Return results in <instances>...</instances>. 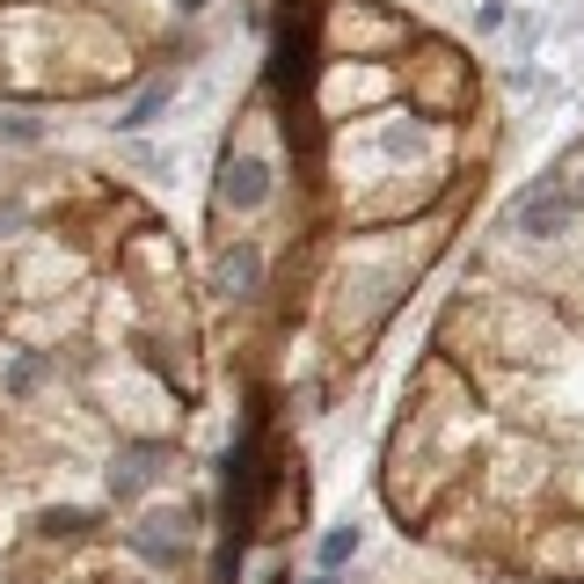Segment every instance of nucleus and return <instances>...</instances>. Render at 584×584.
<instances>
[{
    "label": "nucleus",
    "mask_w": 584,
    "mask_h": 584,
    "mask_svg": "<svg viewBox=\"0 0 584 584\" xmlns=\"http://www.w3.org/2000/svg\"><path fill=\"white\" fill-rule=\"evenodd\" d=\"M219 197H227V205H242V213L270 205V168H264V161H227V176H219Z\"/></svg>",
    "instance_id": "f257e3e1"
},
{
    "label": "nucleus",
    "mask_w": 584,
    "mask_h": 584,
    "mask_svg": "<svg viewBox=\"0 0 584 584\" xmlns=\"http://www.w3.org/2000/svg\"><path fill=\"white\" fill-rule=\"evenodd\" d=\"M563 219H570V197H555V191L519 197V227H526V234H555Z\"/></svg>",
    "instance_id": "f03ea898"
},
{
    "label": "nucleus",
    "mask_w": 584,
    "mask_h": 584,
    "mask_svg": "<svg viewBox=\"0 0 584 584\" xmlns=\"http://www.w3.org/2000/svg\"><path fill=\"white\" fill-rule=\"evenodd\" d=\"M146 482H154V453H124V461L110 468V496H140Z\"/></svg>",
    "instance_id": "7ed1b4c3"
},
{
    "label": "nucleus",
    "mask_w": 584,
    "mask_h": 584,
    "mask_svg": "<svg viewBox=\"0 0 584 584\" xmlns=\"http://www.w3.org/2000/svg\"><path fill=\"white\" fill-rule=\"evenodd\" d=\"M168 103H176V81H161V89H146V95H140L132 110H124L117 124H124V132H146V124H154V117H161Z\"/></svg>",
    "instance_id": "20e7f679"
},
{
    "label": "nucleus",
    "mask_w": 584,
    "mask_h": 584,
    "mask_svg": "<svg viewBox=\"0 0 584 584\" xmlns=\"http://www.w3.org/2000/svg\"><path fill=\"white\" fill-rule=\"evenodd\" d=\"M44 372H52V358H44V351H22L16 366H8V395H37V388H44Z\"/></svg>",
    "instance_id": "39448f33"
},
{
    "label": "nucleus",
    "mask_w": 584,
    "mask_h": 584,
    "mask_svg": "<svg viewBox=\"0 0 584 584\" xmlns=\"http://www.w3.org/2000/svg\"><path fill=\"white\" fill-rule=\"evenodd\" d=\"M256 270H264V264H256V248L242 242L227 264H219V285H227V293H248V285H256Z\"/></svg>",
    "instance_id": "423d86ee"
},
{
    "label": "nucleus",
    "mask_w": 584,
    "mask_h": 584,
    "mask_svg": "<svg viewBox=\"0 0 584 584\" xmlns=\"http://www.w3.org/2000/svg\"><path fill=\"white\" fill-rule=\"evenodd\" d=\"M358 555V526H337L329 541H321V570H337V563H351Z\"/></svg>",
    "instance_id": "0eeeda50"
},
{
    "label": "nucleus",
    "mask_w": 584,
    "mask_h": 584,
    "mask_svg": "<svg viewBox=\"0 0 584 584\" xmlns=\"http://www.w3.org/2000/svg\"><path fill=\"white\" fill-rule=\"evenodd\" d=\"M81 526H89L81 512H52V519H44V533H81Z\"/></svg>",
    "instance_id": "6e6552de"
},
{
    "label": "nucleus",
    "mask_w": 584,
    "mask_h": 584,
    "mask_svg": "<svg viewBox=\"0 0 584 584\" xmlns=\"http://www.w3.org/2000/svg\"><path fill=\"white\" fill-rule=\"evenodd\" d=\"M176 8H183V16H197V8H205V0H176Z\"/></svg>",
    "instance_id": "1a4fd4ad"
},
{
    "label": "nucleus",
    "mask_w": 584,
    "mask_h": 584,
    "mask_svg": "<svg viewBox=\"0 0 584 584\" xmlns=\"http://www.w3.org/2000/svg\"><path fill=\"white\" fill-rule=\"evenodd\" d=\"M315 584H337V570H321V577H315Z\"/></svg>",
    "instance_id": "9d476101"
}]
</instances>
